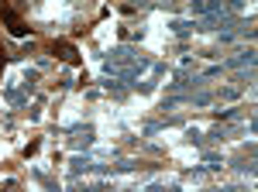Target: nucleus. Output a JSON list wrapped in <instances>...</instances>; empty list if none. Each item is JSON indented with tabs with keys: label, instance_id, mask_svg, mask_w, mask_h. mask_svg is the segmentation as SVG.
Instances as JSON below:
<instances>
[{
	"label": "nucleus",
	"instance_id": "nucleus-3",
	"mask_svg": "<svg viewBox=\"0 0 258 192\" xmlns=\"http://www.w3.org/2000/svg\"><path fill=\"white\" fill-rule=\"evenodd\" d=\"M4 65H7V55H4V48H0V72H4Z\"/></svg>",
	"mask_w": 258,
	"mask_h": 192
},
{
	"label": "nucleus",
	"instance_id": "nucleus-1",
	"mask_svg": "<svg viewBox=\"0 0 258 192\" xmlns=\"http://www.w3.org/2000/svg\"><path fill=\"white\" fill-rule=\"evenodd\" d=\"M0 18L7 21V31H11L14 38H24V35L31 31V28L24 24V18H21V14L14 11V7H7V4H0Z\"/></svg>",
	"mask_w": 258,
	"mask_h": 192
},
{
	"label": "nucleus",
	"instance_id": "nucleus-2",
	"mask_svg": "<svg viewBox=\"0 0 258 192\" xmlns=\"http://www.w3.org/2000/svg\"><path fill=\"white\" fill-rule=\"evenodd\" d=\"M52 55L62 58V62H69V65H76V62H80V52H76L69 41H52Z\"/></svg>",
	"mask_w": 258,
	"mask_h": 192
}]
</instances>
